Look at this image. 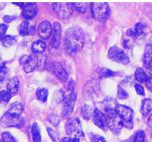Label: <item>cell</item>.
<instances>
[{
    "label": "cell",
    "mask_w": 152,
    "mask_h": 142,
    "mask_svg": "<svg viewBox=\"0 0 152 142\" xmlns=\"http://www.w3.org/2000/svg\"><path fill=\"white\" fill-rule=\"evenodd\" d=\"M85 44V35L78 27H72L66 32L65 48L69 54H75L81 51Z\"/></svg>",
    "instance_id": "1"
},
{
    "label": "cell",
    "mask_w": 152,
    "mask_h": 142,
    "mask_svg": "<svg viewBox=\"0 0 152 142\" xmlns=\"http://www.w3.org/2000/svg\"><path fill=\"white\" fill-rule=\"evenodd\" d=\"M66 131L69 138L77 141L78 142L85 138V134L82 130L81 122L78 118L69 119L66 123Z\"/></svg>",
    "instance_id": "2"
},
{
    "label": "cell",
    "mask_w": 152,
    "mask_h": 142,
    "mask_svg": "<svg viewBox=\"0 0 152 142\" xmlns=\"http://www.w3.org/2000/svg\"><path fill=\"white\" fill-rule=\"evenodd\" d=\"M91 13L95 20L99 21H105L110 14L109 5L103 2L91 3Z\"/></svg>",
    "instance_id": "3"
},
{
    "label": "cell",
    "mask_w": 152,
    "mask_h": 142,
    "mask_svg": "<svg viewBox=\"0 0 152 142\" xmlns=\"http://www.w3.org/2000/svg\"><path fill=\"white\" fill-rule=\"evenodd\" d=\"M24 120L21 117H15L10 114L9 113H5L0 119V125L2 127H16L21 128L24 125Z\"/></svg>",
    "instance_id": "4"
},
{
    "label": "cell",
    "mask_w": 152,
    "mask_h": 142,
    "mask_svg": "<svg viewBox=\"0 0 152 142\" xmlns=\"http://www.w3.org/2000/svg\"><path fill=\"white\" fill-rule=\"evenodd\" d=\"M76 99H77V94L75 90L69 91V94L65 97L64 102H63V107L62 110V116L64 118H67L73 111L75 105Z\"/></svg>",
    "instance_id": "5"
},
{
    "label": "cell",
    "mask_w": 152,
    "mask_h": 142,
    "mask_svg": "<svg viewBox=\"0 0 152 142\" xmlns=\"http://www.w3.org/2000/svg\"><path fill=\"white\" fill-rule=\"evenodd\" d=\"M108 58L117 63L127 64L129 63V58L122 49L116 46L111 47L108 52Z\"/></svg>",
    "instance_id": "6"
},
{
    "label": "cell",
    "mask_w": 152,
    "mask_h": 142,
    "mask_svg": "<svg viewBox=\"0 0 152 142\" xmlns=\"http://www.w3.org/2000/svg\"><path fill=\"white\" fill-rule=\"evenodd\" d=\"M53 9L57 16L62 19H68L72 14V5L69 3H55Z\"/></svg>",
    "instance_id": "7"
},
{
    "label": "cell",
    "mask_w": 152,
    "mask_h": 142,
    "mask_svg": "<svg viewBox=\"0 0 152 142\" xmlns=\"http://www.w3.org/2000/svg\"><path fill=\"white\" fill-rule=\"evenodd\" d=\"M116 110L118 116L122 119L123 122H132L133 110L129 107L122 105H116Z\"/></svg>",
    "instance_id": "8"
},
{
    "label": "cell",
    "mask_w": 152,
    "mask_h": 142,
    "mask_svg": "<svg viewBox=\"0 0 152 142\" xmlns=\"http://www.w3.org/2000/svg\"><path fill=\"white\" fill-rule=\"evenodd\" d=\"M94 123L101 128L102 130L106 131L108 127V121L107 118L103 112H101L100 110L95 109L94 111L93 115Z\"/></svg>",
    "instance_id": "9"
},
{
    "label": "cell",
    "mask_w": 152,
    "mask_h": 142,
    "mask_svg": "<svg viewBox=\"0 0 152 142\" xmlns=\"http://www.w3.org/2000/svg\"><path fill=\"white\" fill-rule=\"evenodd\" d=\"M24 71L26 73H31L37 67V56L31 55L29 56H23L21 59Z\"/></svg>",
    "instance_id": "10"
},
{
    "label": "cell",
    "mask_w": 152,
    "mask_h": 142,
    "mask_svg": "<svg viewBox=\"0 0 152 142\" xmlns=\"http://www.w3.org/2000/svg\"><path fill=\"white\" fill-rule=\"evenodd\" d=\"M50 67H51V70L53 71V73L55 74L56 76L59 80L62 81V82L67 81L69 76H68L67 72L66 71L64 67L62 66V64H60L58 62H54V63H52Z\"/></svg>",
    "instance_id": "11"
},
{
    "label": "cell",
    "mask_w": 152,
    "mask_h": 142,
    "mask_svg": "<svg viewBox=\"0 0 152 142\" xmlns=\"http://www.w3.org/2000/svg\"><path fill=\"white\" fill-rule=\"evenodd\" d=\"M107 121H108V127L110 128V130L115 135H119L122 131V128L124 126L122 119L117 115L115 117L107 119Z\"/></svg>",
    "instance_id": "12"
},
{
    "label": "cell",
    "mask_w": 152,
    "mask_h": 142,
    "mask_svg": "<svg viewBox=\"0 0 152 142\" xmlns=\"http://www.w3.org/2000/svg\"><path fill=\"white\" fill-rule=\"evenodd\" d=\"M53 33L52 25L49 21H43L38 27V34L43 40H47Z\"/></svg>",
    "instance_id": "13"
},
{
    "label": "cell",
    "mask_w": 152,
    "mask_h": 142,
    "mask_svg": "<svg viewBox=\"0 0 152 142\" xmlns=\"http://www.w3.org/2000/svg\"><path fill=\"white\" fill-rule=\"evenodd\" d=\"M61 33L62 29L59 22H55L53 27L52 33V41H51V45L54 48H57L59 47L61 41Z\"/></svg>",
    "instance_id": "14"
},
{
    "label": "cell",
    "mask_w": 152,
    "mask_h": 142,
    "mask_svg": "<svg viewBox=\"0 0 152 142\" xmlns=\"http://www.w3.org/2000/svg\"><path fill=\"white\" fill-rule=\"evenodd\" d=\"M37 13V8L34 3H25L23 7L22 15L25 19H32Z\"/></svg>",
    "instance_id": "15"
},
{
    "label": "cell",
    "mask_w": 152,
    "mask_h": 142,
    "mask_svg": "<svg viewBox=\"0 0 152 142\" xmlns=\"http://www.w3.org/2000/svg\"><path fill=\"white\" fill-rule=\"evenodd\" d=\"M7 91L11 94H17L19 89V80L18 77H12L7 82Z\"/></svg>",
    "instance_id": "16"
},
{
    "label": "cell",
    "mask_w": 152,
    "mask_h": 142,
    "mask_svg": "<svg viewBox=\"0 0 152 142\" xmlns=\"http://www.w3.org/2000/svg\"><path fill=\"white\" fill-rule=\"evenodd\" d=\"M99 90L98 82L95 80H92L88 82L86 84L85 87V94L87 96L91 97V95H93L94 94L97 92Z\"/></svg>",
    "instance_id": "17"
},
{
    "label": "cell",
    "mask_w": 152,
    "mask_h": 142,
    "mask_svg": "<svg viewBox=\"0 0 152 142\" xmlns=\"http://www.w3.org/2000/svg\"><path fill=\"white\" fill-rule=\"evenodd\" d=\"M24 105H23L22 104L15 103V104H13V105L10 107L8 113L13 115V116H15V117H21V115L22 114V113L24 112Z\"/></svg>",
    "instance_id": "18"
},
{
    "label": "cell",
    "mask_w": 152,
    "mask_h": 142,
    "mask_svg": "<svg viewBox=\"0 0 152 142\" xmlns=\"http://www.w3.org/2000/svg\"><path fill=\"white\" fill-rule=\"evenodd\" d=\"M152 110V100L150 98H145L142 101L141 107V113L143 116H147Z\"/></svg>",
    "instance_id": "19"
},
{
    "label": "cell",
    "mask_w": 152,
    "mask_h": 142,
    "mask_svg": "<svg viewBox=\"0 0 152 142\" xmlns=\"http://www.w3.org/2000/svg\"><path fill=\"white\" fill-rule=\"evenodd\" d=\"M46 43L42 40H37L32 44V51L34 53L41 54L46 50Z\"/></svg>",
    "instance_id": "20"
},
{
    "label": "cell",
    "mask_w": 152,
    "mask_h": 142,
    "mask_svg": "<svg viewBox=\"0 0 152 142\" xmlns=\"http://www.w3.org/2000/svg\"><path fill=\"white\" fill-rule=\"evenodd\" d=\"M135 78L136 80L140 82H146L149 79V76L148 74L145 72V70L142 68H138L135 71Z\"/></svg>",
    "instance_id": "21"
},
{
    "label": "cell",
    "mask_w": 152,
    "mask_h": 142,
    "mask_svg": "<svg viewBox=\"0 0 152 142\" xmlns=\"http://www.w3.org/2000/svg\"><path fill=\"white\" fill-rule=\"evenodd\" d=\"M152 61V45L148 44L145 46V54H144L143 62L145 66H147L149 63Z\"/></svg>",
    "instance_id": "22"
},
{
    "label": "cell",
    "mask_w": 152,
    "mask_h": 142,
    "mask_svg": "<svg viewBox=\"0 0 152 142\" xmlns=\"http://www.w3.org/2000/svg\"><path fill=\"white\" fill-rule=\"evenodd\" d=\"M94 110L93 108L91 107L89 105H84L81 109V115H82V117L85 120H89L92 117H93L94 115Z\"/></svg>",
    "instance_id": "23"
},
{
    "label": "cell",
    "mask_w": 152,
    "mask_h": 142,
    "mask_svg": "<svg viewBox=\"0 0 152 142\" xmlns=\"http://www.w3.org/2000/svg\"><path fill=\"white\" fill-rule=\"evenodd\" d=\"M31 28L32 27H30V24L29 23H28V21H23L18 27L19 34L21 35V36H27V35L29 34L30 32L32 30Z\"/></svg>",
    "instance_id": "24"
},
{
    "label": "cell",
    "mask_w": 152,
    "mask_h": 142,
    "mask_svg": "<svg viewBox=\"0 0 152 142\" xmlns=\"http://www.w3.org/2000/svg\"><path fill=\"white\" fill-rule=\"evenodd\" d=\"M2 42L3 46H5V48H10L15 44L17 40L15 36H11V35H6V36H4Z\"/></svg>",
    "instance_id": "25"
},
{
    "label": "cell",
    "mask_w": 152,
    "mask_h": 142,
    "mask_svg": "<svg viewBox=\"0 0 152 142\" xmlns=\"http://www.w3.org/2000/svg\"><path fill=\"white\" fill-rule=\"evenodd\" d=\"M38 55L37 56V67L39 70L43 71L46 68V55L43 53Z\"/></svg>",
    "instance_id": "26"
},
{
    "label": "cell",
    "mask_w": 152,
    "mask_h": 142,
    "mask_svg": "<svg viewBox=\"0 0 152 142\" xmlns=\"http://www.w3.org/2000/svg\"><path fill=\"white\" fill-rule=\"evenodd\" d=\"M32 136H33L34 142H41L40 131L37 123H34L32 125Z\"/></svg>",
    "instance_id": "27"
},
{
    "label": "cell",
    "mask_w": 152,
    "mask_h": 142,
    "mask_svg": "<svg viewBox=\"0 0 152 142\" xmlns=\"http://www.w3.org/2000/svg\"><path fill=\"white\" fill-rule=\"evenodd\" d=\"M147 31V26L144 23H138L135 25V36H142L146 33Z\"/></svg>",
    "instance_id": "28"
},
{
    "label": "cell",
    "mask_w": 152,
    "mask_h": 142,
    "mask_svg": "<svg viewBox=\"0 0 152 142\" xmlns=\"http://www.w3.org/2000/svg\"><path fill=\"white\" fill-rule=\"evenodd\" d=\"M48 90L46 89H38L37 91V97L38 100H40L42 102H46L48 98Z\"/></svg>",
    "instance_id": "29"
},
{
    "label": "cell",
    "mask_w": 152,
    "mask_h": 142,
    "mask_svg": "<svg viewBox=\"0 0 152 142\" xmlns=\"http://www.w3.org/2000/svg\"><path fill=\"white\" fill-rule=\"evenodd\" d=\"M115 73L110 69L107 68H100L98 70V76L100 78L103 79V78H107V77H110L115 75Z\"/></svg>",
    "instance_id": "30"
},
{
    "label": "cell",
    "mask_w": 152,
    "mask_h": 142,
    "mask_svg": "<svg viewBox=\"0 0 152 142\" xmlns=\"http://www.w3.org/2000/svg\"><path fill=\"white\" fill-rule=\"evenodd\" d=\"M12 94L7 91V90H3L0 92V105L3 104H7L11 99Z\"/></svg>",
    "instance_id": "31"
},
{
    "label": "cell",
    "mask_w": 152,
    "mask_h": 142,
    "mask_svg": "<svg viewBox=\"0 0 152 142\" xmlns=\"http://www.w3.org/2000/svg\"><path fill=\"white\" fill-rule=\"evenodd\" d=\"M9 68L5 66V63H3V64L0 66V81L1 82L5 80V78L9 75Z\"/></svg>",
    "instance_id": "32"
},
{
    "label": "cell",
    "mask_w": 152,
    "mask_h": 142,
    "mask_svg": "<svg viewBox=\"0 0 152 142\" xmlns=\"http://www.w3.org/2000/svg\"><path fill=\"white\" fill-rule=\"evenodd\" d=\"M2 142H16L12 134L8 132H5L2 134Z\"/></svg>",
    "instance_id": "33"
},
{
    "label": "cell",
    "mask_w": 152,
    "mask_h": 142,
    "mask_svg": "<svg viewBox=\"0 0 152 142\" xmlns=\"http://www.w3.org/2000/svg\"><path fill=\"white\" fill-rule=\"evenodd\" d=\"M145 134L144 131H138L133 138L134 142H145Z\"/></svg>",
    "instance_id": "34"
},
{
    "label": "cell",
    "mask_w": 152,
    "mask_h": 142,
    "mask_svg": "<svg viewBox=\"0 0 152 142\" xmlns=\"http://www.w3.org/2000/svg\"><path fill=\"white\" fill-rule=\"evenodd\" d=\"M48 120L50 123H52L54 126H56L59 123V121H60L59 117L58 116H56V114H53V113H52V114H50L49 116Z\"/></svg>",
    "instance_id": "35"
},
{
    "label": "cell",
    "mask_w": 152,
    "mask_h": 142,
    "mask_svg": "<svg viewBox=\"0 0 152 142\" xmlns=\"http://www.w3.org/2000/svg\"><path fill=\"white\" fill-rule=\"evenodd\" d=\"M74 7L80 13H85L87 11V5L85 3H74Z\"/></svg>",
    "instance_id": "36"
},
{
    "label": "cell",
    "mask_w": 152,
    "mask_h": 142,
    "mask_svg": "<svg viewBox=\"0 0 152 142\" xmlns=\"http://www.w3.org/2000/svg\"><path fill=\"white\" fill-rule=\"evenodd\" d=\"M90 137L92 142H107L104 137L96 134H91Z\"/></svg>",
    "instance_id": "37"
},
{
    "label": "cell",
    "mask_w": 152,
    "mask_h": 142,
    "mask_svg": "<svg viewBox=\"0 0 152 142\" xmlns=\"http://www.w3.org/2000/svg\"><path fill=\"white\" fill-rule=\"evenodd\" d=\"M118 97H119V99L124 100L128 98L129 95L126 93V92L124 91L121 87H119V89H118Z\"/></svg>",
    "instance_id": "38"
},
{
    "label": "cell",
    "mask_w": 152,
    "mask_h": 142,
    "mask_svg": "<svg viewBox=\"0 0 152 142\" xmlns=\"http://www.w3.org/2000/svg\"><path fill=\"white\" fill-rule=\"evenodd\" d=\"M8 26L5 25V24H0V42L2 41V39L5 36V33L7 31Z\"/></svg>",
    "instance_id": "39"
},
{
    "label": "cell",
    "mask_w": 152,
    "mask_h": 142,
    "mask_svg": "<svg viewBox=\"0 0 152 142\" xmlns=\"http://www.w3.org/2000/svg\"><path fill=\"white\" fill-rule=\"evenodd\" d=\"M135 91H136V92L138 94H140V95H144L145 94V89H144L143 86H142L141 85H138V84L135 85Z\"/></svg>",
    "instance_id": "40"
},
{
    "label": "cell",
    "mask_w": 152,
    "mask_h": 142,
    "mask_svg": "<svg viewBox=\"0 0 152 142\" xmlns=\"http://www.w3.org/2000/svg\"><path fill=\"white\" fill-rule=\"evenodd\" d=\"M16 19V16L12 15H5L3 17V21L5 23H11Z\"/></svg>",
    "instance_id": "41"
},
{
    "label": "cell",
    "mask_w": 152,
    "mask_h": 142,
    "mask_svg": "<svg viewBox=\"0 0 152 142\" xmlns=\"http://www.w3.org/2000/svg\"><path fill=\"white\" fill-rule=\"evenodd\" d=\"M47 130H48L49 135H50V137L52 138V139L53 140L54 142H56V135L55 132L53 130L52 128H47Z\"/></svg>",
    "instance_id": "42"
},
{
    "label": "cell",
    "mask_w": 152,
    "mask_h": 142,
    "mask_svg": "<svg viewBox=\"0 0 152 142\" xmlns=\"http://www.w3.org/2000/svg\"><path fill=\"white\" fill-rule=\"evenodd\" d=\"M126 34L127 36H132V37H134L135 36V30H132V29H129L126 32Z\"/></svg>",
    "instance_id": "43"
},
{
    "label": "cell",
    "mask_w": 152,
    "mask_h": 142,
    "mask_svg": "<svg viewBox=\"0 0 152 142\" xmlns=\"http://www.w3.org/2000/svg\"><path fill=\"white\" fill-rule=\"evenodd\" d=\"M61 142H78L77 141L74 140V139L71 138L67 137V138H62Z\"/></svg>",
    "instance_id": "44"
},
{
    "label": "cell",
    "mask_w": 152,
    "mask_h": 142,
    "mask_svg": "<svg viewBox=\"0 0 152 142\" xmlns=\"http://www.w3.org/2000/svg\"><path fill=\"white\" fill-rule=\"evenodd\" d=\"M146 85H147L148 88L152 92V78H149V79L148 80V82H146Z\"/></svg>",
    "instance_id": "45"
},
{
    "label": "cell",
    "mask_w": 152,
    "mask_h": 142,
    "mask_svg": "<svg viewBox=\"0 0 152 142\" xmlns=\"http://www.w3.org/2000/svg\"><path fill=\"white\" fill-rule=\"evenodd\" d=\"M146 67H147V70L148 71L149 74L152 76V61L151 62V63H149L146 66Z\"/></svg>",
    "instance_id": "46"
},
{
    "label": "cell",
    "mask_w": 152,
    "mask_h": 142,
    "mask_svg": "<svg viewBox=\"0 0 152 142\" xmlns=\"http://www.w3.org/2000/svg\"><path fill=\"white\" fill-rule=\"evenodd\" d=\"M148 124L150 127H152V114L149 117L148 120Z\"/></svg>",
    "instance_id": "47"
},
{
    "label": "cell",
    "mask_w": 152,
    "mask_h": 142,
    "mask_svg": "<svg viewBox=\"0 0 152 142\" xmlns=\"http://www.w3.org/2000/svg\"><path fill=\"white\" fill-rule=\"evenodd\" d=\"M0 142H2V141H0Z\"/></svg>",
    "instance_id": "48"
}]
</instances>
